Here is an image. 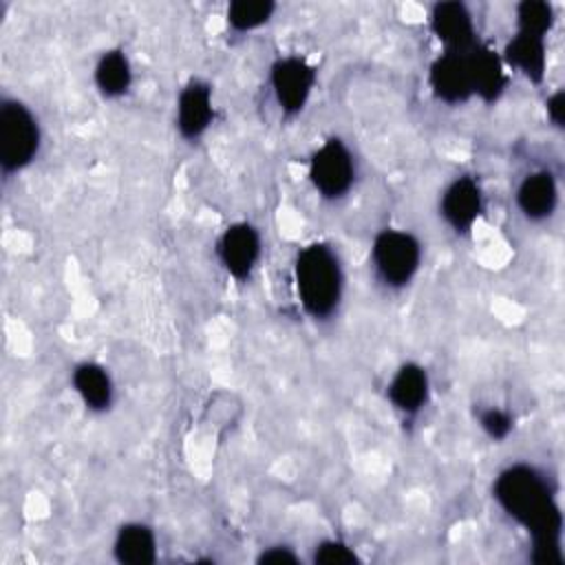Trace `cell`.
I'll use <instances>...</instances> for the list:
<instances>
[{
    "label": "cell",
    "mask_w": 565,
    "mask_h": 565,
    "mask_svg": "<svg viewBox=\"0 0 565 565\" xmlns=\"http://www.w3.org/2000/svg\"><path fill=\"white\" fill-rule=\"evenodd\" d=\"M113 556L124 565H152L157 561V534L148 523L128 521L117 527Z\"/></svg>",
    "instance_id": "cell-16"
},
{
    "label": "cell",
    "mask_w": 565,
    "mask_h": 565,
    "mask_svg": "<svg viewBox=\"0 0 565 565\" xmlns=\"http://www.w3.org/2000/svg\"><path fill=\"white\" fill-rule=\"evenodd\" d=\"M554 20H556L554 7L545 0H523L514 7L516 31L521 33L547 38V33L554 26Z\"/></svg>",
    "instance_id": "cell-20"
},
{
    "label": "cell",
    "mask_w": 565,
    "mask_h": 565,
    "mask_svg": "<svg viewBox=\"0 0 565 565\" xmlns=\"http://www.w3.org/2000/svg\"><path fill=\"white\" fill-rule=\"evenodd\" d=\"M483 212V192L472 174L455 177L439 196V216L455 234L472 230Z\"/></svg>",
    "instance_id": "cell-9"
},
{
    "label": "cell",
    "mask_w": 565,
    "mask_h": 565,
    "mask_svg": "<svg viewBox=\"0 0 565 565\" xmlns=\"http://www.w3.org/2000/svg\"><path fill=\"white\" fill-rule=\"evenodd\" d=\"M371 265L375 276L388 289L411 285L422 265V243L415 234L397 227H384L371 243Z\"/></svg>",
    "instance_id": "cell-4"
},
{
    "label": "cell",
    "mask_w": 565,
    "mask_h": 565,
    "mask_svg": "<svg viewBox=\"0 0 565 565\" xmlns=\"http://www.w3.org/2000/svg\"><path fill=\"white\" fill-rule=\"evenodd\" d=\"M516 207L534 223L550 218L558 207V183L550 170L527 172L516 185Z\"/></svg>",
    "instance_id": "cell-13"
},
{
    "label": "cell",
    "mask_w": 565,
    "mask_h": 565,
    "mask_svg": "<svg viewBox=\"0 0 565 565\" xmlns=\"http://www.w3.org/2000/svg\"><path fill=\"white\" fill-rule=\"evenodd\" d=\"M355 174L358 168L353 152L340 137L324 139L309 157L307 177L313 190L327 201L347 196L355 183Z\"/></svg>",
    "instance_id": "cell-5"
},
{
    "label": "cell",
    "mask_w": 565,
    "mask_h": 565,
    "mask_svg": "<svg viewBox=\"0 0 565 565\" xmlns=\"http://www.w3.org/2000/svg\"><path fill=\"white\" fill-rule=\"evenodd\" d=\"M260 232L247 221H236L227 225L216 241V256L221 267L238 282L252 276L260 258Z\"/></svg>",
    "instance_id": "cell-7"
},
{
    "label": "cell",
    "mask_w": 565,
    "mask_h": 565,
    "mask_svg": "<svg viewBox=\"0 0 565 565\" xmlns=\"http://www.w3.org/2000/svg\"><path fill=\"white\" fill-rule=\"evenodd\" d=\"M214 121L212 86L205 79L192 77L177 97L174 126L181 139L199 141Z\"/></svg>",
    "instance_id": "cell-10"
},
{
    "label": "cell",
    "mask_w": 565,
    "mask_h": 565,
    "mask_svg": "<svg viewBox=\"0 0 565 565\" xmlns=\"http://www.w3.org/2000/svg\"><path fill=\"white\" fill-rule=\"evenodd\" d=\"M492 497L501 512L530 534L532 563L563 565V512L547 477L536 466L519 461L503 468L492 483Z\"/></svg>",
    "instance_id": "cell-1"
},
{
    "label": "cell",
    "mask_w": 565,
    "mask_h": 565,
    "mask_svg": "<svg viewBox=\"0 0 565 565\" xmlns=\"http://www.w3.org/2000/svg\"><path fill=\"white\" fill-rule=\"evenodd\" d=\"M276 9L271 0H234L225 9V22L234 33H252L267 24Z\"/></svg>",
    "instance_id": "cell-19"
},
{
    "label": "cell",
    "mask_w": 565,
    "mask_h": 565,
    "mask_svg": "<svg viewBox=\"0 0 565 565\" xmlns=\"http://www.w3.org/2000/svg\"><path fill=\"white\" fill-rule=\"evenodd\" d=\"M545 110H547V119L552 121L554 128H563L565 121V93L563 90H554L547 102H545Z\"/></svg>",
    "instance_id": "cell-24"
},
{
    "label": "cell",
    "mask_w": 565,
    "mask_h": 565,
    "mask_svg": "<svg viewBox=\"0 0 565 565\" xmlns=\"http://www.w3.org/2000/svg\"><path fill=\"white\" fill-rule=\"evenodd\" d=\"M298 300L313 320L331 318L344 294V269L338 252L327 243H309L294 260Z\"/></svg>",
    "instance_id": "cell-2"
},
{
    "label": "cell",
    "mask_w": 565,
    "mask_h": 565,
    "mask_svg": "<svg viewBox=\"0 0 565 565\" xmlns=\"http://www.w3.org/2000/svg\"><path fill=\"white\" fill-rule=\"evenodd\" d=\"M95 88L106 99L124 97L132 86V64L124 49H106L93 68Z\"/></svg>",
    "instance_id": "cell-18"
},
{
    "label": "cell",
    "mask_w": 565,
    "mask_h": 565,
    "mask_svg": "<svg viewBox=\"0 0 565 565\" xmlns=\"http://www.w3.org/2000/svg\"><path fill=\"white\" fill-rule=\"evenodd\" d=\"M477 419H479L481 430H483L492 441H503V439H508V435H510L512 428H514V417H512L508 411L497 408V406H488V408L479 411Z\"/></svg>",
    "instance_id": "cell-22"
},
{
    "label": "cell",
    "mask_w": 565,
    "mask_h": 565,
    "mask_svg": "<svg viewBox=\"0 0 565 565\" xmlns=\"http://www.w3.org/2000/svg\"><path fill=\"white\" fill-rule=\"evenodd\" d=\"M391 406L404 417H415L430 399L428 371L417 362H404L397 366L386 386Z\"/></svg>",
    "instance_id": "cell-12"
},
{
    "label": "cell",
    "mask_w": 565,
    "mask_h": 565,
    "mask_svg": "<svg viewBox=\"0 0 565 565\" xmlns=\"http://www.w3.org/2000/svg\"><path fill=\"white\" fill-rule=\"evenodd\" d=\"M258 563H298V554L289 545H269L265 547L258 558Z\"/></svg>",
    "instance_id": "cell-23"
},
{
    "label": "cell",
    "mask_w": 565,
    "mask_h": 565,
    "mask_svg": "<svg viewBox=\"0 0 565 565\" xmlns=\"http://www.w3.org/2000/svg\"><path fill=\"white\" fill-rule=\"evenodd\" d=\"M501 60L505 66L519 71L532 84H541L547 68V44L545 38L514 31V35L505 42Z\"/></svg>",
    "instance_id": "cell-15"
},
{
    "label": "cell",
    "mask_w": 565,
    "mask_h": 565,
    "mask_svg": "<svg viewBox=\"0 0 565 565\" xmlns=\"http://www.w3.org/2000/svg\"><path fill=\"white\" fill-rule=\"evenodd\" d=\"M316 79V68L300 55L278 57L269 68V86L274 99L287 117H294L305 110L313 93Z\"/></svg>",
    "instance_id": "cell-6"
},
{
    "label": "cell",
    "mask_w": 565,
    "mask_h": 565,
    "mask_svg": "<svg viewBox=\"0 0 565 565\" xmlns=\"http://www.w3.org/2000/svg\"><path fill=\"white\" fill-rule=\"evenodd\" d=\"M468 66H470L472 93L486 104L497 102L508 86L505 64L501 55L483 44H477L468 51Z\"/></svg>",
    "instance_id": "cell-14"
},
{
    "label": "cell",
    "mask_w": 565,
    "mask_h": 565,
    "mask_svg": "<svg viewBox=\"0 0 565 565\" xmlns=\"http://www.w3.org/2000/svg\"><path fill=\"white\" fill-rule=\"evenodd\" d=\"M311 561L318 565H355V563H360V556L344 541L327 539L313 547Z\"/></svg>",
    "instance_id": "cell-21"
},
{
    "label": "cell",
    "mask_w": 565,
    "mask_h": 565,
    "mask_svg": "<svg viewBox=\"0 0 565 565\" xmlns=\"http://www.w3.org/2000/svg\"><path fill=\"white\" fill-rule=\"evenodd\" d=\"M428 86L433 95L448 106H459L472 99L475 93L468 66V51H444L439 57H435L428 68Z\"/></svg>",
    "instance_id": "cell-11"
},
{
    "label": "cell",
    "mask_w": 565,
    "mask_h": 565,
    "mask_svg": "<svg viewBox=\"0 0 565 565\" xmlns=\"http://www.w3.org/2000/svg\"><path fill=\"white\" fill-rule=\"evenodd\" d=\"M428 24L433 35L441 42L444 51L466 53L479 44L475 18L466 2H459V0L435 2L428 13Z\"/></svg>",
    "instance_id": "cell-8"
},
{
    "label": "cell",
    "mask_w": 565,
    "mask_h": 565,
    "mask_svg": "<svg viewBox=\"0 0 565 565\" xmlns=\"http://www.w3.org/2000/svg\"><path fill=\"white\" fill-rule=\"evenodd\" d=\"M42 130L35 113L18 97H2L0 102V170L11 177L40 152Z\"/></svg>",
    "instance_id": "cell-3"
},
{
    "label": "cell",
    "mask_w": 565,
    "mask_h": 565,
    "mask_svg": "<svg viewBox=\"0 0 565 565\" xmlns=\"http://www.w3.org/2000/svg\"><path fill=\"white\" fill-rule=\"evenodd\" d=\"M71 384L79 395L82 404L90 413H106L110 408L115 386H113L110 373L102 364L88 362V360L75 364L71 373Z\"/></svg>",
    "instance_id": "cell-17"
}]
</instances>
